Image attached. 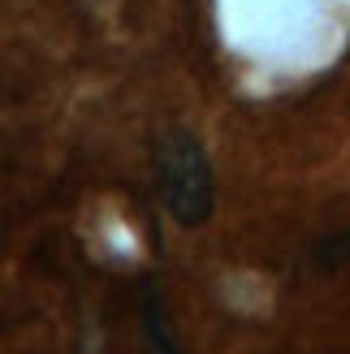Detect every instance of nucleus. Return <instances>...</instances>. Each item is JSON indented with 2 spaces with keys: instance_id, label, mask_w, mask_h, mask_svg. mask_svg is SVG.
<instances>
[{
  "instance_id": "f257e3e1",
  "label": "nucleus",
  "mask_w": 350,
  "mask_h": 354,
  "mask_svg": "<svg viewBox=\"0 0 350 354\" xmlns=\"http://www.w3.org/2000/svg\"><path fill=\"white\" fill-rule=\"evenodd\" d=\"M156 186L169 207V216L195 229L212 216V165L195 134L165 130L156 143Z\"/></svg>"
}]
</instances>
